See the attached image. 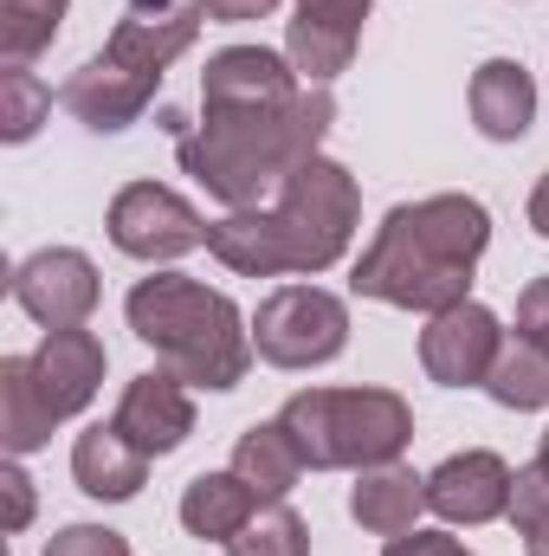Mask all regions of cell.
<instances>
[{
    "label": "cell",
    "instance_id": "44dd1931",
    "mask_svg": "<svg viewBox=\"0 0 549 556\" xmlns=\"http://www.w3.org/2000/svg\"><path fill=\"white\" fill-rule=\"evenodd\" d=\"M233 472H240L266 505H284V492L304 479V453H297V440L284 433V420H266V427H246V433H240Z\"/></svg>",
    "mask_w": 549,
    "mask_h": 556
},
{
    "label": "cell",
    "instance_id": "7402d4cb",
    "mask_svg": "<svg viewBox=\"0 0 549 556\" xmlns=\"http://www.w3.org/2000/svg\"><path fill=\"white\" fill-rule=\"evenodd\" d=\"M485 395L511 415H537L549 408V350L531 343V337H505L491 376H485Z\"/></svg>",
    "mask_w": 549,
    "mask_h": 556
},
{
    "label": "cell",
    "instance_id": "d4e9b609",
    "mask_svg": "<svg viewBox=\"0 0 549 556\" xmlns=\"http://www.w3.org/2000/svg\"><path fill=\"white\" fill-rule=\"evenodd\" d=\"M52 111V91L26 72V65H7L0 72V137L7 142H26Z\"/></svg>",
    "mask_w": 549,
    "mask_h": 556
},
{
    "label": "cell",
    "instance_id": "7c38bea8",
    "mask_svg": "<svg viewBox=\"0 0 549 556\" xmlns=\"http://www.w3.org/2000/svg\"><path fill=\"white\" fill-rule=\"evenodd\" d=\"M511 485L518 472L498 453L472 446L426 472V511H439L446 525H491V518H511Z\"/></svg>",
    "mask_w": 549,
    "mask_h": 556
},
{
    "label": "cell",
    "instance_id": "3957f363",
    "mask_svg": "<svg viewBox=\"0 0 549 556\" xmlns=\"http://www.w3.org/2000/svg\"><path fill=\"white\" fill-rule=\"evenodd\" d=\"M130 330L155 350V363L188 389H240L253 369V330L227 291H207L188 273H155L130 291Z\"/></svg>",
    "mask_w": 549,
    "mask_h": 556
},
{
    "label": "cell",
    "instance_id": "52a82bcc",
    "mask_svg": "<svg viewBox=\"0 0 549 556\" xmlns=\"http://www.w3.org/2000/svg\"><path fill=\"white\" fill-rule=\"evenodd\" d=\"M349 343V304L323 285H284L253 317V350L272 369H317L336 363Z\"/></svg>",
    "mask_w": 549,
    "mask_h": 556
},
{
    "label": "cell",
    "instance_id": "f1b7e54d",
    "mask_svg": "<svg viewBox=\"0 0 549 556\" xmlns=\"http://www.w3.org/2000/svg\"><path fill=\"white\" fill-rule=\"evenodd\" d=\"M382 556H472V551L459 538H446V531H408V538H388Z\"/></svg>",
    "mask_w": 549,
    "mask_h": 556
},
{
    "label": "cell",
    "instance_id": "7a4b0ae2",
    "mask_svg": "<svg viewBox=\"0 0 549 556\" xmlns=\"http://www.w3.org/2000/svg\"><path fill=\"white\" fill-rule=\"evenodd\" d=\"M491 247V214L485 201L472 194H426L395 207L369 253L356 260V298H375V304H395V311H452L472 298V273H478V253Z\"/></svg>",
    "mask_w": 549,
    "mask_h": 556
},
{
    "label": "cell",
    "instance_id": "9c48e42d",
    "mask_svg": "<svg viewBox=\"0 0 549 556\" xmlns=\"http://www.w3.org/2000/svg\"><path fill=\"white\" fill-rule=\"evenodd\" d=\"M98 298H104L98 266H91L78 247H46V253H33V260L13 266V304H20L33 324H46V330L85 324V317L98 311Z\"/></svg>",
    "mask_w": 549,
    "mask_h": 556
},
{
    "label": "cell",
    "instance_id": "83f0119b",
    "mask_svg": "<svg viewBox=\"0 0 549 556\" xmlns=\"http://www.w3.org/2000/svg\"><path fill=\"white\" fill-rule=\"evenodd\" d=\"M0 492H7V531H26L33 525V479L7 459L0 466Z\"/></svg>",
    "mask_w": 549,
    "mask_h": 556
},
{
    "label": "cell",
    "instance_id": "4dcf8cb0",
    "mask_svg": "<svg viewBox=\"0 0 549 556\" xmlns=\"http://www.w3.org/2000/svg\"><path fill=\"white\" fill-rule=\"evenodd\" d=\"M518 538H524V551L531 556H549V511H537L531 525H518Z\"/></svg>",
    "mask_w": 549,
    "mask_h": 556
},
{
    "label": "cell",
    "instance_id": "4316f807",
    "mask_svg": "<svg viewBox=\"0 0 549 556\" xmlns=\"http://www.w3.org/2000/svg\"><path fill=\"white\" fill-rule=\"evenodd\" d=\"M518 337H531V343L549 350V278L524 285V298H518Z\"/></svg>",
    "mask_w": 549,
    "mask_h": 556
},
{
    "label": "cell",
    "instance_id": "ffe728a7",
    "mask_svg": "<svg viewBox=\"0 0 549 556\" xmlns=\"http://www.w3.org/2000/svg\"><path fill=\"white\" fill-rule=\"evenodd\" d=\"M207 253L240 278H278L284 273V247H278L272 207H240L227 220L207 227Z\"/></svg>",
    "mask_w": 549,
    "mask_h": 556
},
{
    "label": "cell",
    "instance_id": "484cf974",
    "mask_svg": "<svg viewBox=\"0 0 549 556\" xmlns=\"http://www.w3.org/2000/svg\"><path fill=\"white\" fill-rule=\"evenodd\" d=\"M46 556H130V544H124L111 525H65V531L46 544Z\"/></svg>",
    "mask_w": 549,
    "mask_h": 556
},
{
    "label": "cell",
    "instance_id": "8fae6325",
    "mask_svg": "<svg viewBox=\"0 0 549 556\" xmlns=\"http://www.w3.org/2000/svg\"><path fill=\"white\" fill-rule=\"evenodd\" d=\"M498 350H505V330H498V317H491L485 304H472V298L452 304V311H439V317L420 330V369H426L439 389H485Z\"/></svg>",
    "mask_w": 549,
    "mask_h": 556
},
{
    "label": "cell",
    "instance_id": "277c9868",
    "mask_svg": "<svg viewBox=\"0 0 549 556\" xmlns=\"http://www.w3.org/2000/svg\"><path fill=\"white\" fill-rule=\"evenodd\" d=\"M201 20H207L201 0H194V7H175V0H130L124 20H117V33H111V46H104L98 59H85V65L65 78L59 104H65L85 130H130L142 111H149L162 72L201 39Z\"/></svg>",
    "mask_w": 549,
    "mask_h": 556
},
{
    "label": "cell",
    "instance_id": "4fadbf2b",
    "mask_svg": "<svg viewBox=\"0 0 549 556\" xmlns=\"http://www.w3.org/2000/svg\"><path fill=\"white\" fill-rule=\"evenodd\" d=\"M111 427H117L137 453H149V459L175 453V446L194 433V402H188V382H175L168 369H149V376H137V382L124 389V402H117Z\"/></svg>",
    "mask_w": 549,
    "mask_h": 556
},
{
    "label": "cell",
    "instance_id": "30bf717a",
    "mask_svg": "<svg viewBox=\"0 0 549 556\" xmlns=\"http://www.w3.org/2000/svg\"><path fill=\"white\" fill-rule=\"evenodd\" d=\"M369 13H375V0H291V20H284L291 72L304 85H330L336 72H349Z\"/></svg>",
    "mask_w": 549,
    "mask_h": 556
},
{
    "label": "cell",
    "instance_id": "d6986e66",
    "mask_svg": "<svg viewBox=\"0 0 549 556\" xmlns=\"http://www.w3.org/2000/svg\"><path fill=\"white\" fill-rule=\"evenodd\" d=\"M52 402H46V389H39V369H33V356H7L0 363V440H7V453L20 459V453H39L46 440H52Z\"/></svg>",
    "mask_w": 549,
    "mask_h": 556
},
{
    "label": "cell",
    "instance_id": "2e32d148",
    "mask_svg": "<svg viewBox=\"0 0 549 556\" xmlns=\"http://www.w3.org/2000/svg\"><path fill=\"white\" fill-rule=\"evenodd\" d=\"M72 479H78L85 498L124 505V498H137L142 479H149V453H137L117 427H85L72 440Z\"/></svg>",
    "mask_w": 549,
    "mask_h": 556
},
{
    "label": "cell",
    "instance_id": "6da1fadb",
    "mask_svg": "<svg viewBox=\"0 0 549 556\" xmlns=\"http://www.w3.org/2000/svg\"><path fill=\"white\" fill-rule=\"evenodd\" d=\"M330 124H336L330 85H304L291 104H201V124L181 130V168L220 207L240 214L284 188V175L317 155Z\"/></svg>",
    "mask_w": 549,
    "mask_h": 556
},
{
    "label": "cell",
    "instance_id": "e0dca14e",
    "mask_svg": "<svg viewBox=\"0 0 549 556\" xmlns=\"http://www.w3.org/2000/svg\"><path fill=\"white\" fill-rule=\"evenodd\" d=\"M259 492L240 479V472H201V479H188V492H181V531L188 538H201V544H227V538H240L253 518H259Z\"/></svg>",
    "mask_w": 549,
    "mask_h": 556
},
{
    "label": "cell",
    "instance_id": "5bb4252c",
    "mask_svg": "<svg viewBox=\"0 0 549 556\" xmlns=\"http://www.w3.org/2000/svg\"><path fill=\"white\" fill-rule=\"evenodd\" d=\"M33 369H39V389H46L52 415L72 420V415L91 408V395H98V382H104V343H98L85 324H72V330H46Z\"/></svg>",
    "mask_w": 549,
    "mask_h": 556
},
{
    "label": "cell",
    "instance_id": "cb8c5ba5",
    "mask_svg": "<svg viewBox=\"0 0 549 556\" xmlns=\"http://www.w3.org/2000/svg\"><path fill=\"white\" fill-rule=\"evenodd\" d=\"M227 556H310V525L291 505H266L240 538H227Z\"/></svg>",
    "mask_w": 549,
    "mask_h": 556
},
{
    "label": "cell",
    "instance_id": "9a60e30c",
    "mask_svg": "<svg viewBox=\"0 0 549 556\" xmlns=\"http://www.w3.org/2000/svg\"><path fill=\"white\" fill-rule=\"evenodd\" d=\"M472 124L491 142H524L537 124V85L518 59H485L472 72Z\"/></svg>",
    "mask_w": 549,
    "mask_h": 556
},
{
    "label": "cell",
    "instance_id": "d6a6232c",
    "mask_svg": "<svg viewBox=\"0 0 549 556\" xmlns=\"http://www.w3.org/2000/svg\"><path fill=\"white\" fill-rule=\"evenodd\" d=\"M531 466H537V472L549 479V427H544V446H537V459H531Z\"/></svg>",
    "mask_w": 549,
    "mask_h": 556
},
{
    "label": "cell",
    "instance_id": "ba28073f",
    "mask_svg": "<svg viewBox=\"0 0 549 556\" xmlns=\"http://www.w3.org/2000/svg\"><path fill=\"white\" fill-rule=\"evenodd\" d=\"M111 247L130 253L142 266H168L194 247H207V220L194 214V201H181L162 181H130L111 201Z\"/></svg>",
    "mask_w": 549,
    "mask_h": 556
},
{
    "label": "cell",
    "instance_id": "1f68e13d",
    "mask_svg": "<svg viewBox=\"0 0 549 556\" xmlns=\"http://www.w3.org/2000/svg\"><path fill=\"white\" fill-rule=\"evenodd\" d=\"M531 227H537V233L549 240V175L537 181V188H531Z\"/></svg>",
    "mask_w": 549,
    "mask_h": 556
},
{
    "label": "cell",
    "instance_id": "603a6c76",
    "mask_svg": "<svg viewBox=\"0 0 549 556\" xmlns=\"http://www.w3.org/2000/svg\"><path fill=\"white\" fill-rule=\"evenodd\" d=\"M65 7H72V0H0V52H7V65L39 59V52L59 39Z\"/></svg>",
    "mask_w": 549,
    "mask_h": 556
},
{
    "label": "cell",
    "instance_id": "f546056e",
    "mask_svg": "<svg viewBox=\"0 0 549 556\" xmlns=\"http://www.w3.org/2000/svg\"><path fill=\"white\" fill-rule=\"evenodd\" d=\"M278 0H201V13L207 20H227V26H240V20H266Z\"/></svg>",
    "mask_w": 549,
    "mask_h": 556
},
{
    "label": "cell",
    "instance_id": "8992f818",
    "mask_svg": "<svg viewBox=\"0 0 549 556\" xmlns=\"http://www.w3.org/2000/svg\"><path fill=\"white\" fill-rule=\"evenodd\" d=\"M356 220H362V194H356V175L343 162L310 155L304 168H291L272 207L284 273H330L349 253Z\"/></svg>",
    "mask_w": 549,
    "mask_h": 556
},
{
    "label": "cell",
    "instance_id": "5b68a950",
    "mask_svg": "<svg viewBox=\"0 0 549 556\" xmlns=\"http://www.w3.org/2000/svg\"><path fill=\"white\" fill-rule=\"evenodd\" d=\"M284 433L297 440L310 472L330 466H395L413 440V408L395 389H304L284 402Z\"/></svg>",
    "mask_w": 549,
    "mask_h": 556
},
{
    "label": "cell",
    "instance_id": "ac0fdd59",
    "mask_svg": "<svg viewBox=\"0 0 549 556\" xmlns=\"http://www.w3.org/2000/svg\"><path fill=\"white\" fill-rule=\"evenodd\" d=\"M426 511V479L408 466H369L362 485L349 492V518L375 538H408Z\"/></svg>",
    "mask_w": 549,
    "mask_h": 556
}]
</instances>
